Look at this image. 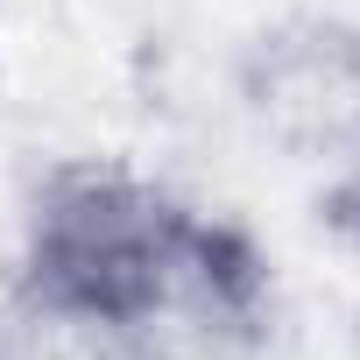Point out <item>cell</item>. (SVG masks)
<instances>
[{"mask_svg": "<svg viewBox=\"0 0 360 360\" xmlns=\"http://www.w3.org/2000/svg\"><path fill=\"white\" fill-rule=\"evenodd\" d=\"M127 332L148 360H255L276 332L269 248L226 212H191Z\"/></svg>", "mask_w": 360, "mask_h": 360, "instance_id": "obj_2", "label": "cell"}, {"mask_svg": "<svg viewBox=\"0 0 360 360\" xmlns=\"http://www.w3.org/2000/svg\"><path fill=\"white\" fill-rule=\"evenodd\" d=\"M191 212V198L113 155H64L29 184L15 283L127 325L148 304Z\"/></svg>", "mask_w": 360, "mask_h": 360, "instance_id": "obj_1", "label": "cell"}, {"mask_svg": "<svg viewBox=\"0 0 360 360\" xmlns=\"http://www.w3.org/2000/svg\"><path fill=\"white\" fill-rule=\"evenodd\" d=\"M318 219H325L346 248H360V141H353L346 162H332L325 191H318Z\"/></svg>", "mask_w": 360, "mask_h": 360, "instance_id": "obj_5", "label": "cell"}, {"mask_svg": "<svg viewBox=\"0 0 360 360\" xmlns=\"http://www.w3.org/2000/svg\"><path fill=\"white\" fill-rule=\"evenodd\" d=\"M0 360H148V353L134 346V332L120 318H99V311L8 283V297H0Z\"/></svg>", "mask_w": 360, "mask_h": 360, "instance_id": "obj_4", "label": "cell"}, {"mask_svg": "<svg viewBox=\"0 0 360 360\" xmlns=\"http://www.w3.org/2000/svg\"><path fill=\"white\" fill-rule=\"evenodd\" d=\"M248 127L297 162H346L360 141V22L297 8L262 22L233 57Z\"/></svg>", "mask_w": 360, "mask_h": 360, "instance_id": "obj_3", "label": "cell"}]
</instances>
